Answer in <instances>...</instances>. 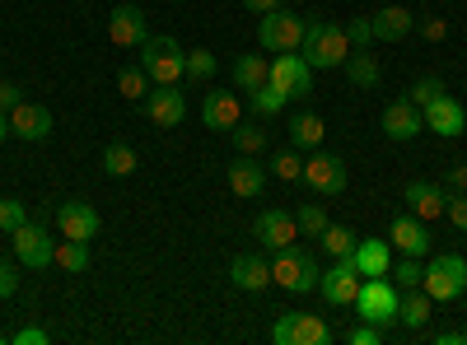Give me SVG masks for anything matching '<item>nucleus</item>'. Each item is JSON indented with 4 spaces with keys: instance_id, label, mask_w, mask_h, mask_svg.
Listing matches in <instances>:
<instances>
[{
    "instance_id": "24",
    "label": "nucleus",
    "mask_w": 467,
    "mask_h": 345,
    "mask_svg": "<svg viewBox=\"0 0 467 345\" xmlns=\"http://www.w3.org/2000/svg\"><path fill=\"white\" fill-rule=\"evenodd\" d=\"M411 24H416V15H411L407 5H383V10L369 19L374 43H398V37H407V33H411Z\"/></svg>"
},
{
    "instance_id": "52",
    "label": "nucleus",
    "mask_w": 467,
    "mask_h": 345,
    "mask_svg": "<svg viewBox=\"0 0 467 345\" xmlns=\"http://www.w3.org/2000/svg\"><path fill=\"white\" fill-rule=\"evenodd\" d=\"M10 136V112H0V140Z\"/></svg>"
},
{
    "instance_id": "49",
    "label": "nucleus",
    "mask_w": 467,
    "mask_h": 345,
    "mask_svg": "<svg viewBox=\"0 0 467 345\" xmlns=\"http://www.w3.org/2000/svg\"><path fill=\"white\" fill-rule=\"evenodd\" d=\"M244 5H248L253 15H271V10H281V0H244Z\"/></svg>"
},
{
    "instance_id": "3",
    "label": "nucleus",
    "mask_w": 467,
    "mask_h": 345,
    "mask_svg": "<svg viewBox=\"0 0 467 345\" xmlns=\"http://www.w3.org/2000/svg\"><path fill=\"white\" fill-rule=\"evenodd\" d=\"M140 70L150 75V85H178L187 70V52L178 47V37H145L140 43Z\"/></svg>"
},
{
    "instance_id": "28",
    "label": "nucleus",
    "mask_w": 467,
    "mask_h": 345,
    "mask_svg": "<svg viewBox=\"0 0 467 345\" xmlns=\"http://www.w3.org/2000/svg\"><path fill=\"white\" fill-rule=\"evenodd\" d=\"M52 266H61V271H70V276H85V271H89V243L61 238L57 252H52Z\"/></svg>"
},
{
    "instance_id": "27",
    "label": "nucleus",
    "mask_w": 467,
    "mask_h": 345,
    "mask_svg": "<svg viewBox=\"0 0 467 345\" xmlns=\"http://www.w3.org/2000/svg\"><path fill=\"white\" fill-rule=\"evenodd\" d=\"M266 80H271V61H262V56H239V61H234V89L253 94Z\"/></svg>"
},
{
    "instance_id": "7",
    "label": "nucleus",
    "mask_w": 467,
    "mask_h": 345,
    "mask_svg": "<svg viewBox=\"0 0 467 345\" xmlns=\"http://www.w3.org/2000/svg\"><path fill=\"white\" fill-rule=\"evenodd\" d=\"M271 340L276 345H327L332 331L314 313H285V318H276V327H271Z\"/></svg>"
},
{
    "instance_id": "29",
    "label": "nucleus",
    "mask_w": 467,
    "mask_h": 345,
    "mask_svg": "<svg viewBox=\"0 0 467 345\" xmlns=\"http://www.w3.org/2000/svg\"><path fill=\"white\" fill-rule=\"evenodd\" d=\"M140 164H136V149L131 145H122V140H112L108 149H103V173L108 178H131Z\"/></svg>"
},
{
    "instance_id": "13",
    "label": "nucleus",
    "mask_w": 467,
    "mask_h": 345,
    "mask_svg": "<svg viewBox=\"0 0 467 345\" xmlns=\"http://www.w3.org/2000/svg\"><path fill=\"white\" fill-rule=\"evenodd\" d=\"M57 228H61V238L89 243V238H99V210L89 201H61L57 206Z\"/></svg>"
},
{
    "instance_id": "22",
    "label": "nucleus",
    "mask_w": 467,
    "mask_h": 345,
    "mask_svg": "<svg viewBox=\"0 0 467 345\" xmlns=\"http://www.w3.org/2000/svg\"><path fill=\"white\" fill-rule=\"evenodd\" d=\"M350 261L360 266V276H388L393 271V243L388 238H360L356 252H350Z\"/></svg>"
},
{
    "instance_id": "31",
    "label": "nucleus",
    "mask_w": 467,
    "mask_h": 345,
    "mask_svg": "<svg viewBox=\"0 0 467 345\" xmlns=\"http://www.w3.org/2000/svg\"><path fill=\"white\" fill-rule=\"evenodd\" d=\"M346 75L356 89H374L379 85V61L369 52H356V56H346Z\"/></svg>"
},
{
    "instance_id": "17",
    "label": "nucleus",
    "mask_w": 467,
    "mask_h": 345,
    "mask_svg": "<svg viewBox=\"0 0 467 345\" xmlns=\"http://www.w3.org/2000/svg\"><path fill=\"white\" fill-rule=\"evenodd\" d=\"M388 243H393L402 257H425L431 252V228H425V219H416V215H398L393 228H388Z\"/></svg>"
},
{
    "instance_id": "34",
    "label": "nucleus",
    "mask_w": 467,
    "mask_h": 345,
    "mask_svg": "<svg viewBox=\"0 0 467 345\" xmlns=\"http://www.w3.org/2000/svg\"><path fill=\"white\" fill-rule=\"evenodd\" d=\"M356 243H360V238L350 234L346 224H327V228H323V248H327L332 257H350V252H356Z\"/></svg>"
},
{
    "instance_id": "21",
    "label": "nucleus",
    "mask_w": 467,
    "mask_h": 345,
    "mask_svg": "<svg viewBox=\"0 0 467 345\" xmlns=\"http://www.w3.org/2000/svg\"><path fill=\"white\" fill-rule=\"evenodd\" d=\"M420 131H425V117H420V107H411L407 98H398V103L383 107V136H388V140H411V136H420Z\"/></svg>"
},
{
    "instance_id": "41",
    "label": "nucleus",
    "mask_w": 467,
    "mask_h": 345,
    "mask_svg": "<svg viewBox=\"0 0 467 345\" xmlns=\"http://www.w3.org/2000/svg\"><path fill=\"white\" fill-rule=\"evenodd\" d=\"M24 219H28V215H24V201H15V197L0 201V234H15Z\"/></svg>"
},
{
    "instance_id": "5",
    "label": "nucleus",
    "mask_w": 467,
    "mask_h": 345,
    "mask_svg": "<svg viewBox=\"0 0 467 345\" xmlns=\"http://www.w3.org/2000/svg\"><path fill=\"white\" fill-rule=\"evenodd\" d=\"M420 289L431 294L435 303L458 299V294L467 289V261H462V257H453V252L435 257L431 266H425V276H420Z\"/></svg>"
},
{
    "instance_id": "12",
    "label": "nucleus",
    "mask_w": 467,
    "mask_h": 345,
    "mask_svg": "<svg viewBox=\"0 0 467 345\" xmlns=\"http://www.w3.org/2000/svg\"><path fill=\"white\" fill-rule=\"evenodd\" d=\"M253 234H257V243H262V248L285 252V248H295V238H299V224H295V215H290V210H262V215H257V224H253Z\"/></svg>"
},
{
    "instance_id": "47",
    "label": "nucleus",
    "mask_w": 467,
    "mask_h": 345,
    "mask_svg": "<svg viewBox=\"0 0 467 345\" xmlns=\"http://www.w3.org/2000/svg\"><path fill=\"white\" fill-rule=\"evenodd\" d=\"M19 289V276L10 271V261H0V299H10Z\"/></svg>"
},
{
    "instance_id": "26",
    "label": "nucleus",
    "mask_w": 467,
    "mask_h": 345,
    "mask_svg": "<svg viewBox=\"0 0 467 345\" xmlns=\"http://www.w3.org/2000/svg\"><path fill=\"white\" fill-rule=\"evenodd\" d=\"M431 313H435V299L425 294L420 285H416V289H407V294H402V303H398V322H402V327H411V331H420L425 322H431Z\"/></svg>"
},
{
    "instance_id": "2",
    "label": "nucleus",
    "mask_w": 467,
    "mask_h": 345,
    "mask_svg": "<svg viewBox=\"0 0 467 345\" xmlns=\"http://www.w3.org/2000/svg\"><path fill=\"white\" fill-rule=\"evenodd\" d=\"M398 303H402V294H398L393 280H388V276H365V280H360V294H356V303H350V309L360 313V322L393 327V322H398Z\"/></svg>"
},
{
    "instance_id": "48",
    "label": "nucleus",
    "mask_w": 467,
    "mask_h": 345,
    "mask_svg": "<svg viewBox=\"0 0 467 345\" xmlns=\"http://www.w3.org/2000/svg\"><path fill=\"white\" fill-rule=\"evenodd\" d=\"M420 33L431 37V43H440V37H444L449 28H444V19H425V28H420Z\"/></svg>"
},
{
    "instance_id": "32",
    "label": "nucleus",
    "mask_w": 467,
    "mask_h": 345,
    "mask_svg": "<svg viewBox=\"0 0 467 345\" xmlns=\"http://www.w3.org/2000/svg\"><path fill=\"white\" fill-rule=\"evenodd\" d=\"M248 98H253V112H257V117H276V112L290 103V98H285V89H276L271 80H266L262 89H253Z\"/></svg>"
},
{
    "instance_id": "16",
    "label": "nucleus",
    "mask_w": 467,
    "mask_h": 345,
    "mask_svg": "<svg viewBox=\"0 0 467 345\" xmlns=\"http://www.w3.org/2000/svg\"><path fill=\"white\" fill-rule=\"evenodd\" d=\"M402 201H407V210L416 215V219H440L444 215V206H449V191L440 187V182H407V191H402Z\"/></svg>"
},
{
    "instance_id": "10",
    "label": "nucleus",
    "mask_w": 467,
    "mask_h": 345,
    "mask_svg": "<svg viewBox=\"0 0 467 345\" xmlns=\"http://www.w3.org/2000/svg\"><path fill=\"white\" fill-rule=\"evenodd\" d=\"M299 182H308V191H318L323 201H332V197H341V191H346V159L314 155V159L304 164V178Z\"/></svg>"
},
{
    "instance_id": "46",
    "label": "nucleus",
    "mask_w": 467,
    "mask_h": 345,
    "mask_svg": "<svg viewBox=\"0 0 467 345\" xmlns=\"http://www.w3.org/2000/svg\"><path fill=\"white\" fill-rule=\"evenodd\" d=\"M10 345H47V331L43 327H24V331L10 336Z\"/></svg>"
},
{
    "instance_id": "43",
    "label": "nucleus",
    "mask_w": 467,
    "mask_h": 345,
    "mask_svg": "<svg viewBox=\"0 0 467 345\" xmlns=\"http://www.w3.org/2000/svg\"><path fill=\"white\" fill-rule=\"evenodd\" d=\"M444 215L453 219V228H467V191H453L449 206H444Z\"/></svg>"
},
{
    "instance_id": "44",
    "label": "nucleus",
    "mask_w": 467,
    "mask_h": 345,
    "mask_svg": "<svg viewBox=\"0 0 467 345\" xmlns=\"http://www.w3.org/2000/svg\"><path fill=\"white\" fill-rule=\"evenodd\" d=\"M346 340H350V345H379V340H383V327H374V322H360V327L350 331Z\"/></svg>"
},
{
    "instance_id": "30",
    "label": "nucleus",
    "mask_w": 467,
    "mask_h": 345,
    "mask_svg": "<svg viewBox=\"0 0 467 345\" xmlns=\"http://www.w3.org/2000/svg\"><path fill=\"white\" fill-rule=\"evenodd\" d=\"M323 117H314V112H299V117L290 122V140H295V149H314L318 140H323Z\"/></svg>"
},
{
    "instance_id": "14",
    "label": "nucleus",
    "mask_w": 467,
    "mask_h": 345,
    "mask_svg": "<svg viewBox=\"0 0 467 345\" xmlns=\"http://www.w3.org/2000/svg\"><path fill=\"white\" fill-rule=\"evenodd\" d=\"M108 37H112V47H122V52L140 47L145 37H150L145 10H140V5H117V10H112V19H108Z\"/></svg>"
},
{
    "instance_id": "45",
    "label": "nucleus",
    "mask_w": 467,
    "mask_h": 345,
    "mask_svg": "<svg viewBox=\"0 0 467 345\" xmlns=\"http://www.w3.org/2000/svg\"><path fill=\"white\" fill-rule=\"evenodd\" d=\"M24 103V89L15 80H0V112H15Z\"/></svg>"
},
{
    "instance_id": "4",
    "label": "nucleus",
    "mask_w": 467,
    "mask_h": 345,
    "mask_svg": "<svg viewBox=\"0 0 467 345\" xmlns=\"http://www.w3.org/2000/svg\"><path fill=\"white\" fill-rule=\"evenodd\" d=\"M318 280H323V271H318L314 252H304V248H285V252H276V261H271V285H281L290 294L318 289Z\"/></svg>"
},
{
    "instance_id": "53",
    "label": "nucleus",
    "mask_w": 467,
    "mask_h": 345,
    "mask_svg": "<svg viewBox=\"0 0 467 345\" xmlns=\"http://www.w3.org/2000/svg\"><path fill=\"white\" fill-rule=\"evenodd\" d=\"M5 340H10V336H0V345H5Z\"/></svg>"
},
{
    "instance_id": "20",
    "label": "nucleus",
    "mask_w": 467,
    "mask_h": 345,
    "mask_svg": "<svg viewBox=\"0 0 467 345\" xmlns=\"http://www.w3.org/2000/svg\"><path fill=\"white\" fill-rule=\"evenodd\" d=\"M10 136H19V140H47L52 136V112L43 103H19L10 112Z\"/></svg>"
},
{
    "instance_id": "40",
    "label": "nucleus",
    "mask_w": 467,
    "mask_h": 345,
    "mask_svg": "<svg viewBox=\"0 0 467 345\" xmlns=\"http://www.w3.org/2000/svg\"><path fill=\"white\" fill-rule=\"evenodd\" d=\"M271 164H276V178H281V182H299V178H304V159L295 155V149H281Z\"/></svg>"
},
{
    "instance_id": "36",
    "label": "nucleus",
    "mask_w": 467,
    "mask_h": 345,
    "mask_svg": "<svg viewBox=\"0 0 467 345\" xmlns=\"http://www.w3.org/2000/svg\"><path fill=\"white\" fill-rule=\"evenodd\" d=\"M215 52H206V47H197V52H187V70H182V80H211L215 75Z\"/></svg>"
},
{
    "instance_id": "15",
    "label": "nucleus",
    "mask_w": 467,
    "mask_h": 345,
    "mask_svg": "<svg viewBox=\"0 0 467 345\" xmlns=\"http://www.w3.org/2000/svg\"><path fill=\"white\" fill-rule=\"evenodd\" d=\"M145 112H150V122L154 127H178L187 117V98L178 85H150L145 94Z\"/></svg>"
},
{
    "instance_id": "18",
    "label": "nucleus",
    "mask_w": 467,
    "mask_h": 345,
    "mask_svg": "<svg viewBox=\"0 0 467 345\" xmlns=\"http://www.w3.org/2000/svg\"><path fill=\"white\" fill-rule=\"evenodd\" d=\"M202 122H206L211 131H234V127L244 122V103H239V94H229V89L206 94V103H202Z\"/></svg>"
},
{
    "instance_id": "50",
    "label": "nucleus",
    "mask_w": 467,
    "mask_h": 345,
    "mask_svg": "<svg viewBox=\"0 0 467 345\" xmlns=\"http://www.w3.org/2000/svg\"><path fill=\"white\" fill-rule=\"evenodd\" d=\"M435 340H440V345H467V331H440Z\"/></svg>"
},
{
    "instance_id": "19",
    "label": "nucleus",
    "mask_w": 467,
    "mask_h": 345,
    "mask_svg": "<svg viewBox=\"0 0 467 345\" xmlns=\"http://www.w3.org/2000/svg\"><path fill=\"white\" fill-rule=\"evenodd\" d=\"M420 117H425V131H435V136H462V127H467V112L453 94H440Z\"/></svg>"
},
{
    "instance_id": "38",
    "label": "nucleus",
    "mask_w": 467,
    "mask_h": 345,
    "mask_svg": "<svg viewBox=\"0 0 467 345\" xmlns=\"http://www.w3.org/2000/svg\"><path fill=\"white\" fill-rule=\"evenodd\" d=\"M388 276H393V285H398V289H416V285H420V276H425V271H420V257H402Z\"/></svg>"
},
{
    "instance_id": "23",
    "label": "nucleus",
    "mask_w": 467,
    "mask_h": 345,
    "mask_svg": "<svg viewBox=\"0 0 467 345\" xmlns=\"http://www.w3.org/2000/svg\"><path fill=\"white\" fill-rule=\"evenodd\" d=\"M224 178H229V187H234V197H244V201H257L262 191H266V173H262V164H253V155L234 159Z\"/></svg>"
},
{
    "instance_id": "37",
    "label": "nucleus",
    "mask_w": 467,
    "mask_h": 345,
    "mask_svg": "<svg viewBox=\"0 0 467 345\" xmlns=\"http://www.w3.org/2000/svg\"><path fill=\"white\" fill-rule=\"evenodd\" d=\"M295 224H299V234H308V238H323L327 215H323V206H299V210H295Z\"/></svg>"
},
{
    "instance_id": "9",
    "label": "nucleus",
    "mask_w": 467,
    "mask_h": 345,
    "mask_svg": "<svg viewBox=\"0 0 467 345\" xmlns=\"http://www.w3.org/2000/svg\"><path fill=\"white\" fill-rule=\"evenodd\" d=\"M360 266L350 261V257H337V266L332 271H323V280H318V289H323V299L332 303V309H350L356 303V294H360Z\"/></svg>"
},
{
    "instance_id": "11",
    "label": "nucleus",
    "mask_w": 467,
    "mask_h": 345,
    "mask_svg": "<svg viewBox=\"0 0 467 345\" xmlns=\"http://www.w3.org/2000/svg\"><path fill=\"white\" fill-rule=\"evenodd\" d=\"M10 243H15V257L28 266V271H43V266H52L57 243H47V228H37V224L24 219L15 234H10Z\"/></svg>"
},
{
    "instance_id": "51",
    "label": "nucleus",
    "mask_w": 467,
    "mask_h": 345,
    "mask_svg": "<svg viewBox=\"0 0 467 345\" xmlns=\"http://www.w3.org/2000/svg\"><path fill=\"white\" fill-rule=\"evenodd\" d=\"M449 182H453V191H467V168H458V164H453V173H449Z\"/></svg>"
},
{
    "instance_id": "8",
    "label": "nucleus",
    "mask_w": 467,
    "mask_h": 345,
    "mask_svg": "<svg viewBox=\"0 0 467 345\" xmlns=\"http://www.w3.org/2000/svg\"><path fill=\"white\" fill-rule=\"evenodd\" d=\"M271 85L285 89V98H308L314 94V66H308L299 52H281L271 61Z\"/></svg>"
},
{
    "instance_id": "42",
    "label": "nucleus",
    "mask_w": 467,
    "mask_h": 345,
    "mask_svg": "<svg viewBox=\"0 0 467 345\" xmlns=\"http://www.w3.org/2000/svg\"><path fill=\"white\" fill-rule=\"evenodd\" d=\"M346 37H350V47H356V52H365V47L374 43V28H369V19H350V24H346Z\"/></svg>"
},
{
    "instance_id": "35",
    "label": "nucleus",
    "mask_w": 467,
    "mask_h": 345,
    "mask_svg": "<svg viewBox=\"0 0 467 345\" xmlns=\"http://www.w3.org/2000/svg\"><path fill=\"white\" fill-rule=\"evenodd\" d=\"M440 94H444V80H435V75H425V80H416V85L407 89V103L425 112V107H431V103H435Z\"/></svg>"
},
{
    "instance_id": "1",
    "label": "nucleus",
    "mask_w": 467,
    "mask_h": 345,
    "mask_svg": "<svg viewBox=\"0 0 467 345\" xmlns=\"http://www.w3.org/2000/svg\"><path fill=\"white\" fill-rule=\"evenodd\" d=\"M346 52H350V37H346L341 24H332V19H314V24L304 28V47H299V56L314 66V70H337V66H346Z\"/></svg>"
},
{
    "instance_id": "39",
    "label": "nucleus",
    "mask_w": 467,
    "mask_h": 345,
    "mask_svg": "<svg viewBox=\"0 0 467 345\" xmlns=\"http://www.w3.org/2000/svg\"><path fill=\"white\" fill-rule=\"evenodd\" d=\"M234 145H239L244 155H262L266 131H262V127H248V122H239V127H234Z\"/></svg>"
},
{
    "instance_id": "25",
    "label": "nucleus",
    "mask_w": 467,
    "mask_h": 345,
    "mask_svg": "<svg viewBox=\"0 0 467 345\" xmlns=\"http://www.w3.org/2000/svg\"><path fill=\"white\" fill-rule=\"evenodd\" d=\"M229 280H234V289L262 294V289H271V266H266L262 257H234V266H229Z\"/></svg>"
},
{
    "instance_id": "6",
    "label": "nucleus",
    "mask_w": 467,
    "mask_h": 345,
    "mask_svg": "<svg viewBox=\"0 0 467 345\" xmlns=\"http://www.w3.org/2000/svg\"><path fill=\"white\" fill-rule=\"evenodd\" d=\"M304 19L299 15H290V10H271V15H262V24H257V43L266 47V52H299L304 47Z\"/></svg>"
},
{
    "instance_id": "33",
    "label": "nucleus",
    "mask_w": 467,
    "mask_h": 345,
    "mask_svg": "<svg viewBox=\"0 0 467 345\" xmlns=\"http://www.w3.org/2000/svg\"><path fill=\"white\" fill-rule=\"evenodd\" d=\"M117 89H122V98H145L150 94V75L140 66H122L117 70Z\"/></svg>"
}]
</instances>
